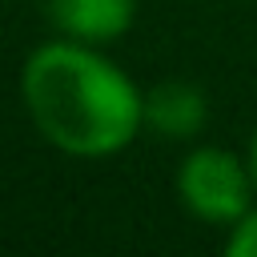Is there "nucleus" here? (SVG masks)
I'll return each mask as SVG.
<instances>
[{"label": "nucleus", "instance_id": "obj_1", "mask_svg": "<svg viewBox=\"0 0 257 257\" xmlns=\"http://www.w3.org/2000/svg\"><path fill=\"white\" fill-rule=\"evenodd\" d=\"M20 96L32 128L64 157H116L145 128V92L120 64L80 40L36 44L20 68Z\"/></svg>", "mask_w": 257, "mask_h": 257}, {"label": "nucleus", "instance_id": "obj_2", "mask_svg": "<svg viewBox=\"0 0 257 257\" xmlns=\"http://www.w3.org/2000/svg\"><path fill=\"white\" fill-rule=\"evenodd\" d=\"M173 189L189 217L221 229L241 221L253 209V193H257L249 161H241L225 145H197L193 153H185V161L177 165Z\"/></svg>", "mask_w": 257, "mask_h": 257}, {"label": "nucleus", "instance_id": "obj_3", "mask_svg": "<svg viewBox=\"0 0 257 257\" xmlns=\"http://www.w3.org/2000/svg\"><path fill=\"white\" fill-rule=\"evenodd\" d=\"M44 16L56 36L104 48L137 24V0H44Z\"/></svg>", "mask_w": 257, "mask_h": 257}, {"label": "nucleus", "instance_id": "obj_4", "mask_svg": "<svg viewBox=\"0 0 257 257\" xmlns=\"http://www.w3.org/2000/svg\"><path fill=\"white\" fill-rule=\"evenodd\" d=\"M209 120V96L185 76L157 80L145 92V128L161 141H193Z\"/></svg>", "mask_w": 257, "mask_h": 257}, {"label": "nucleus", "instance_id": "obj_5", "mask_svg": "<svg viewBox=\"0 0 257 257\" xmlns=\"http://www.w3.org/2000/svg\"><path fill=\"white\" fill-rule=\"evenodd\" d=\"M225 253H229V257H257V209H249L241 221L229 225Z\"/></svg>", "mask_w": 257, "mask_h": 257}, {"label": "nucleus", "instance_id": "obj_6", "mask_svg": "<svg viewBox=\"0 0 257 257\" xmlns=\"http://www.w3.org/2000/svg\"><path fill=\"white\" fill-rule=\"evenodd\" d=\"M245 161H249V173H253V185H257V128H253V137H249V153H245Z\"/></svg>", "mask_w": 257, "mask_h": 257}]
</instances>
